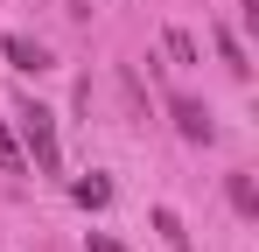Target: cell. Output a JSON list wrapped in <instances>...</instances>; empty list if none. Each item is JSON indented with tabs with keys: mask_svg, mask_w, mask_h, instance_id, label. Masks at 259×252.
I'll return each mask as SVG.
<instances>
[{
	"mask_svg": "<svg viewBox=\"0 0 259 252\" xmlns=\"http://www.w3.org/2000/svg\"><path fill=\"white\" fill-rule=\"evenodd\" d=\"M14 126H21V147L35 154V168L56 175V168H63V154H56V112L35 105V98H21V105H14Z\"/></svg>",
	"mask_w": 259,
	"mask_h": 252,
	"instance_id": "6da1fadb",
	"label": "cell"
},
{
	"mask_svg": "<svg viewBox=\"0 0 259 252\" xmlns=\"http://www.w3.org/2000/svg\"><path fill=\"white\" fill-rule=\"evenodd\" d=\"M0 56H7L14 70H35V77L49 70V49H42L35 35H0Z\"/></svg>",
	"mask_w": 259,
	"mask_h": 252,
	"instance_id": "7a4b0ae2",
	"label": "cell"
},
{
	"mask_svg": "<svg viewBox=\"0 0 259 252\" xmlns=\"http://www.w3.org/2000/svg\"><path fill=\"white\" fill-rule=\"evenodd\" d=\"M168 112H175V133H182V140H203V147H210V140H217V126H210V112H203L196 98H175Z\"/></svg>",
	"mask_w": 259,
	"mask_h": 252,
	"instance_id": "3957f363",
	"label": "cell"
},
{
	"mask_svg": "<svg viewBox=\"0 0 259 252\" xmlns=\"http://www.w3.org/2000/svg\"><path fill=\"white\" fill-rule=\"evenodd\" d=\"M70 196H77L84 210H105V203H112V182H105V175H77V182H70Z\"/></svg>",
	"mask_w": 259,
	"mask_h": 252,
	"instance_id": "277c9868",
	"label": "cell"
},
{
	"mask_svg": "<svg viewBox=\"0 0 259 252\" xmlns=\"http://www.w3.org/2000/svg\"><path fill=\"white\" fill-rule=\"evenodd\" d=\"M217 56H224V70H231V77H252V63H245V42L231 35V28H217Z\"/></svg>",
	"mask_w": 259,
	"mask_h": 252,
	"instance_id": "5b68a950",
	"label": "cell"
},
{
	"mask_svg": "<svg viewBox=\"0 0 259 252\" xmlns=\"http://www.w3.org/2000/svg\"><path fill=\"white\" fill-rule=\"evenodd\" d=\"M0 175H28V154H21V140L7 133V119H0Z\"/></svg>",
	"mask_w": 259,
	"mask_h": 252,
	"instance_id": "8992f818",
	"label": "cell"
},
{
	"mask_svg": "<svg viewBox=\"0 0 259 252\" xmlns=\"http://www.w3.org/2000/svg\"><path fill=\"white\" fill-rule=\"evenodd\" d=\"M224 189H231V210H238V217H259V189L245 182V175H231Z\"/></svg>",
	"mask_w": 259,
	"mask_h": 252,
	"instance_id": "52a82bcc",
	"label": "cell"
},
{
	"mask_svg": "<svg viewBox=\"0 0 259 252\" xmlns=\"http://www.w3.org/2000/svg\"><path fill=\"white\" fill-rule=\"evenodd\" d=\"M154 231L168 238V252H189V231H182V217H175V210H154Z\"/></svg>",
	"mask_w": 259,
	"mask_h": 252,
	"instance_id": "ba28073f",
	"label": "cell"
},
{
	"mask_svg": "<svg viewBox=\"0 0 259 252\" xmlns=\"http://www.w3.org/2000/svg\"><path fill=\"white\" fill-rule=\"evenodd\" d=\"M91 252H119V245H112V238H91Z\"/></svg>",
	"mask_w": 259,
	"mask_h": 252,
	"instance_id": "9c48e42d",
	"label": "cell"
}]
</instances>
